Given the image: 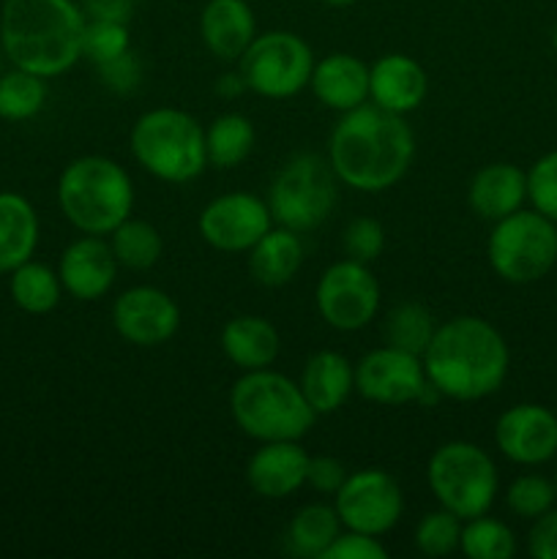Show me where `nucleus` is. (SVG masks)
<instances>
[{
	"label": "nucleus",
	"mask_w": 557,
	"mask_h": 559,
	"mask_svg": "<svg viewBox=\"0 0 557 559\" xmlns=\"http://www.w3.org/2000/svg\"><path fill=\"white\" fill-rule=\"evenodd\" d=\"M415 158V134L404 115L377 104L342 112L328 140V164L347 189L380 194L410 173Z\"/></svg>",
	"instance_id": "obj_1"
},
{
	"label": "nucleus",
	"mask_w": 557,
	"mask_h": 559,
	"mask_svg": "<svg viewBox=\"0 0 557 559\" xmlns=\"http://www.w3.org/2000/svg\"><path fill=\"white\" fill-rule=\"evenodd\" d=\"M420 360L426 380L442 399L481 402L502 388L511 353L491 322L464 314L437 325Z\"/></svg>",
	"instance_id": "obj_2"
},
{
	"label": "nucleus",
	"mask_w": 557,
	"mask_h": 559,
	"mask_svg": "<svg viewBox=\"0 0 557 559\" xmlns=\"http://www.w3.org/2000/svg\"><path fill=\"white\" fill-rule=\"evenodd\" d=\"M85 11L76 0H3L0 49L16 69L52 80L82 58Z\"/></svg>",
	"instance_id": "obj_3"
},
{
	"label": "nucleus",
	"mask_w": 557,
	"mask_h": 559,
	"mask_svg": "<svg viewBox=\"0 0 557 559\" xmlns=\"http://www.w3.org/2000/svg\"><path fill=\"white\" fill-rule=\"evenodd\" d=\"M58 202L71 227L107 238L134 211V183L115 158L80 156L60 173Z\"/></svg>",
	"instance_id": "obj_4"
},
{
	"label": "nucleus",
	"mask_w": 557,
	"mask_h": 559,
	"mask_svg": "<svg viewBox=\"0 0 557 559\" xmlns=\"http://www.w3.org/2000/svg\"><path fill=\"white\" fill-rule=\"evenodd\" d=\"M229 413L246 437L257 442L304 440L317 413L287 374L268 369L246 371L229 391Z\"/></svg>",
	"instance_id": "obj_5"
},
{
	"label": "nucleus",
	"mask_w": 557,
	"mask_h": 559,
	"mask_svg": "<svg viewBox=\"0 0 557 559\" xmlns=\"http://www.w3.org/2000/svg\"><path fill=\"white\" fill-rule=\"evenodd\" d=\"M131 156L164 183H189L208 167L205 129L175 107H156L134 120L129 134Z\"/></svg>",
	"instance_id": "obj_6"
},
{
	"label": "nucleus",
	"mask_w": 557,
	"mask_h": 559,
	"mask_svg": "<svg viewBox=\"0 0 557 559\" xmlns=\"http://www.w3.org/2000/svg\"><path fill=\"white\" fill-rule=\"evenodd\" d=\"M426 480L440 508L462 522L489 513L500 489L495 459L467 440H453L437 448L426 467Z\"/></svg>",
	"instance_id": "obj_7"
},
{
	"label": "nucleus",
	"mask_w": 557,
	"mask_h": 559,
	"mask_svg": "<svg viewBox=\"0 0 557 559\" xmlns=\"http://www.w3.org/2000/svg\"><path fill=\"white\" fill-rule=\"evenodd\" d=\"M339 178L328 158L317 153H298L289 158L268 189V207L273 224L293 233H311L328 222L336 207Z\"/></svg>",
	"instance_id": "obj_8"
},
{
	"label": "nucleus",
	"mask_w": 557,
	"mask_h": 559,
	"mask_svg": "<svg viewBox=\"0 0 557 559\" xmlns=\"http://www.w3.org/2000/svg\"><path fill=\"white\" fill-rule=\"evenodd\" d=\"M486 260L502 282H538L557 265V224L544 213L519 207L495 222L486 240Z\"/></svg>",
	"instance_id": "obj_9"
},
{
	"label": "nucleus",
	"mask_w": 557,
	"mask_h": 559,
	"mask_svg": "<svg viewBox=\"0 0 557 559\" xmlns=\"http://www.w3.org/2000/svg\"><path fill=\"white\" fill-rule=\"evenodd\" d=\"M315 63L311 47L298 33L268 31L257 33L244 58L238 60V69L249 91L262 98L282 102V98H293L304 87H309Z\"/></svg>",
	"instance_id": "obj_10"
},
{
	"label": "nucleus",
	"mask_w": 557,
	"mask_h": 559,
	"mask_svg": "<svg viewBox=\"0 0 557 559\" xmlns=\"http://www.w3.org/2000/svg\"><path fill=\"white\" fill-rule=\"evenodd\" d=\"M380 282L366 262L339 260L320 276L315 304L322 322L333 331H364L380 311Z\"/></svg>",
	"instance_id": "obj_11"
},
{
	"label": "nucleus",
	"mask_w": 557,
	"mask_h": 559,
	"mask_svg": "<svg viewBox=\"0 0 557 559\" xmlns=\"http://www.w3.org/2000/svg\"><path fill=\"white\" fill-rule=\"evenodd\" d=\"M333 508L344 530L366 535H388L404 513V495L386 469H358L344 478L333 495Z\"/></svg>",
	"instance_id": "obj_12"
},
{
	"label": "nucleus",
	"mask_w": 557,
	"mask_h": 559,
	"mask_svg": "<svg viewBox=\"0 0 557 559\" xmlns=\"http://www.w3.org/2000/svg\"><path fill=\"white\" fill-rule=\"evenodd\" d=\"M426 385L429 380H426L420 355L391 347V344L369 349L355 366V393L382 407L418 404Z\"/></svg>",
	"instance_id": "obj_13"
},
{
	"label": "nucleus",
	"mask_w": 557,
	"mask_h": 559,
	"mask_svg": "<svg viewBox=\"0 0 557 559\" xmlns=\"http://www.w3.org/2000/svg\"><path fill=\"white\" fill-rule=\"evenodd\" d=\"M202 240L222 254H249L251 246L273 227L271 207L249 191H229L208 202L200 213Z\"/></svg>",
	"instance_id": "obj_14"
},
{
	"label": "nucleus",
	"mask_w": 557,
	"mask_h": 559,
	"mask_svg": "<svg viewBox=\"0 0 557 559\" xmlns=\"http://www.w3.org/2000/svg\"><path fill=\"white\" fill-rule=\"evenodd\" d=\"M112 325L134 347H162L178 333L180 309L164 289L140 284L115 298Z\"/></svg>",
	"instance_id": "obj_15"
},
{
	"label": "nucleus",
	"mask_w": 557,
	"mask_h": 559,
	"mask_svg": "<svg viewBox=\"0 0 557 559\" xmlns=\"http://www.w3.org/2000/svg\"><path fill=\"white\" fill-rule=\"evenodd\" d=\"M495 442L502 456L538 467L557 456V415L541 404H513L497 418Z\"/></svg>",
	"instance_id": "obj_16"
},
{
	"label": "nucleus",
	"mask_w": 557,
	"mask_h": 559,
	"mask_svg": "<svg viewBox=\"0 0 557 559\" xmlns=\"http://www.w3.org/2000/svg\"><path fill=\"white\" fill-rule=\"evenodd\" d=\"M118 267L112 246L102 235H82L74 243L66 246V251L60 254L58 276L63 284V293L91 304V300L104 298L112 289Z\"/></svg>",
	"instance_id": "obj_17"
},
{
	"label": "nucleus",
	"mask_w": 557,
	"mask_h": 559,
	"mask_svg": "<svg viewBox=\"0 0 557 559\" xmlns=\"http://www.w3.org/2000/svg\"><path fill=\"white\" fill-rule=\"evenodd\" d=\"M306 467L309 453L304 451L300 440L262 442L260 451L251 453L246 464V484L265 500H284L306 486Z\"/></svg>",
	"instance_id": "obj_18"
},
{
	"label": "nucleus",
	"mask_w": 557,
	"mask_h": 559,
	"mask_svg": "<svg viewBox=\"0 0 557 559\" xmlns=\"http://www.w3.org/2000/svg\"><path fill=\"white\" fill-rule=\"evenodd\" d=\"M429 93V76L424 66L402 52L377 58L369 66V102L388 112L407 115L424 104Z\"/></svg>",
	"instance_id": "obj_19"
},
{
	"label": "nucleus",
	"mask_w": 557,
	"mask_h": 559,
	"mask_svg": "<svg viewBox=\"0 0 557 559\" xmlns=\"http://www.w3.org/2000/svg\"><path fill=\"white\" fill-rule=\"evenodd\" d=\"M202 44L213 58L238 63L257 36V16L246 0H208L200 14Z\"/></svg>",
	"instance_id": "obj_20"
},
{
	"label": "nucleus",
	"mask_w": 557,
	"mask_h": 559,
	"mask_svg": "<svg viewBox=\"0 0 557 559\" xmlns=\"http://www.w3.org/2000/svg\"><path fill=\"white\" fill-rule=\"evenodd\" d=\"M309 87L328 109L349 112L369 102V66L349 52H333L315 63Z\"/></svg>",
	"instance_id": "obj_21"
},
{
	"label": "nucleus",
	"mask_w": 557,
	"mask_h": 559,
	"mask_svg": "<svg viewBox=\"0 0 557 559\" xmlns=\"http://www.w3.org/2000/svg\"><path fill=\"white\" fill-rule=\"evenodd\" d=\"M528 200V173L508 162H495L473 175L467 189V205L486 222L511 216Z\"/></svg>",
	"instance_id": "obj_22"
},
{
	"label": "nucleus",
	"mask_w": 557,
	"mask_h": 559,
	"mask_svg": "<svg viewBox=\"0 0 557 559\" xmlns=\"http://www.w3.org/2000/svg\"><path fill=\"white\" fill-rule=\"evenodd\" d=\"M298 385L317 415H331L353 396L355 366L336 349H320L306 360Z\"/></svg>",
	"instance_id": "obj_23"
},
{
	"label": "nucleus",
	"mask_w": 557,
	"mask_h": 559,
	"mask_svg": "<svg viewBox=\"0 0 557 559\" xmlns=\"http://www.w3.org/2000/svg\"><path fill=\"white\" fill-rule=\"evenodd\" d=\"M282 349L276 325L265 317L240 314L222 328V353L233 366L244 371H257L273 366Z\"/></svg>",
	"instance_id": "obj_24"
},
{
	"label": "nucleus",
	"mask_w": 557,
	"mask_h": 559,
	"mask_svg": "<svg viewBox=\"0 0 557 559\" xmlns=\"http://www.w3.org/2000/svg\"><path fill=\"white\" fill-rule=\"evenodd\" d=\"M42 235L36 207L16 191H0V273L33 260Z\"/></svg>",
	"instance_id": "obj_25"
},
{
	"label": "nucleus",
	"mask_w": 557,
	"mask_h": 559,
	"mask_svg": "<svg viewBox=\"0 0 557 559\" xmlns=\"http://www.w3.org/2000/svg\"><path fill=\"white\" fill-rule=\"evenodd\" d=\"M304 265L300 235L287 227H271L249 249V271L262 287H284Z\"/></svg>",
	"instance_id": "obj_26"
},
{
	"label": "nucleus",
	"mask_w": 557,
	"mask_h": 559,
	"mask_svg": "<svg viewBox=\"0 0 557 559\" xmlns=\"http://www.w3.org/2000/svg\"><path fill=\"white\" fill-rule=\"evenodd\" d=\"M257 129L246 115L224 112L205 129L208 167L233 169L251 156Z\"/></svg>",
	"instance_id": "obj_27"
},
{
	"label": "nucleus",
	"mask_w": 557,
	"mask_h": 559,
	"mask_svg": "<svg viewBox=\"0 0 557 559\" xmlns=\"http://www.w3.org/2000/svg\"><path fill=\"white\" fill-rule=\"evenodd\" d=\"M9 293L16 309L42 317L58 309L63 284H60L58 271H52L44 262L27 260L9 273Z\"/></svg>",
	"instance_id": "obj_28"
},
{
	"label": "nucleus",
	"mask_w": 557,
	"mask_h": 559,
	"mask_svg": "<svg viewBox=\"0 0 557 559\" xmlns=\"http://www.w3.org/2000/svg\"><path fill=\"white\" fill-rule=\"evenodd\" d=\"M339 533H342V522H339L336 508L311 502V506H304L289 519L287 546L298 557L322 559Z\"/></svg>",
	"instance_id": "obj_29"
},
{
	"label": "nucleus",
	"mask_w": 557,
	"mask_h": 559,
	"mask_svg": "<svg viewBox=\"0 0 557 559\" xmlns=\"http://www.w3.org/2000/svg\"><path fill=\"white\" fill-rule=\"evenodd\" d=\"M109 246L118 265L129 271H151L164 251L162 233L153 224L131 216L109 233Z\"/></svg>",
	"instance_id": "obj_30"
},
{
	"label": "nucleus",
	"mask_w": 557,
	"mask_h": 559,
	"mask_svg": "<svg viewBox=\"0 0 557 559\" xmlns=\"http://www.w3.org/2000/svg\"><path fill=\"white\" fill-rule=\"evenodd\" d=\"M47 104V80L33 71L16 69L0 74V120L25 123L36 118Z\"/></svg>",
	"instance_id": "obj_31"
},
{
	"label": "nucleus",
	"mask_w": 557,
	"mask_h": 559,
	"mask_svg": "<svg viewBox=\"0 0 557 559\" xmlns=\"http://www.w3.org/2000/svg\"><path fill=\"white\" fill-rule=\"evenodd\" d=\"M435 331L437 325L431 311L426 309L424 304H415V300L393 306L386 317V325H382L386 344H391V347H399V349H407V353H415V355L426 353Z\"/></svg>",
	"instance_id": "obj_32"
},
{
	"label": "nucleus",
	"mask_w": 557,
	"mask_h": 559,
	"mask_svg": "<svg viewBox=\"0 0 557 559\" xmlns=\"http://www.w3.org/2000/svg\"><path fill=\"white\" fill-rule=\"evenodd\" d=\"M459 551L470 559H511L517 555V535L506 522L484 513L462 522Z\"/></svg>",
	"instance_id": "obj_33"
},
{
	"label": "nucleus",
	"mask_w": 557,
	"mask_h": 559,
	"mask_svg": "<svg viewBox=\"0 0 557 559\" xmlns=\"http://www.w3.org/2000/svg\"><path fill=\"white\" fill-rule=\"evenodd\" d=\"M459 540H462V519L446 508L426 513L415 527V549L424 557L453 555L459 551Z\"/></svg>",
	"instance_id": "obj_34"
},
{
	"label": "nucleus",
	"mask_w": 557,
	"mask_h": 559,
	"mask_svg": "<svg viewBox=\"0 0 557 559\" xmlns=\"http://www.w3.org/2000/svg\"><path fill=\"white\" fill-rule=\"evenodd\" d=\"M557 491L555 480L544 478V475H519L517 480H511L506 491V506L513 516L519 519H538L541 513H546L549 508H555Z\"/></svg>",
	"instance_id": "obj_35"
},
{
	"label": "nucleus",
	"mask_w": 557,
	"mask_h": 559,
	"mask_svg": "<svg viewBox=\"0 0 557 559\" xmlns=\"http://www.w3.org/2000/svg\"><path fill=\"white\" fill-rule=\"evenodd\" d=\"M129 22L112 20H87L85 33H82V58L91 60L93 66L107 63L118 55L129 52Z\"/></svg>",
	"instance_id": "obj_36"
},
{
	"label": "nucleus",
	"mask_w": 557,
	"mask_h": 559,
	"mask_svg": "<svg viewBox=\"0 0 557 559\" xmlns=\"http://www.w3.org/2000/svg\"><path fill=\"white\" fill-rule=\"evenodd\" d=\"M528 200L533 211L557 224V147L544 153L528 173Z\"/></svg>",
	"instance_id": "obj_37"
},
{
	"label": "nucleus",
	"mask_w": 557,
	"mask_h": 559,
	"mask_svg": "<svg viewBox=\"0 0 557 559\" xmlns=\"http://www.w3.org/2000/svg\"><path fill=\"white\" fill-rule=\"evenodd\" d=\"M342 243L349 260H358L369 265L386 249V229H382V224L377 218L358 216L347 224Z\"/></svg>",
	"instance_id": "obj_38"
},
{
	"label": "nucleus",
	"mask_w": 557,
	"mask_h": 559,
	"mask_svg": "<svg viewBox=\"0 0 557 559\" xmlns=\"http://www.w3.org/2000/svg\"><path fill=\"white\" fill-rule=\"evenodd\" d=\"M98 80H102L104 87H109L118 96H131V93L140 87L142 82V63L134 52H123L118 58L107 60V63H98Z\"/></svg>",
	"instance_id": "obj_39"
},
{
	"label": "nucleus",
	"mask_w": 557,
	"mask_h": 559,
	"mask_svg": "<svg viewBox=\"0 0 557 559\" xmlns=\"http://www.w3.org/2000/svg\"><path fill=\"white\" fill-rule=\"evenodd\" d=\"M388 549L380 544L377 535L355 533V530H344L333 538L322 559H386Z\"/></svg>",
	"instance_id": "obj_40"
},
{
	"label": "nucleus",
	"mask_w": 557,
	"mask_h": 559,
	"mask_svg": "<svg viewBox=\"0 0 557 559\" xmlns=\"http://www.w3.org/2000/svg\"><path fill=\"white\" fill-rule=\"evenodd\" d=\"M347 469L339 459L333 456H309V467H306V484L320 495H336L339 486L347 478Z\"/></svg>",
	"instance_id": "obj_41"
},
{
	"label": "nucleus",
	"mask_w": 557,
	"mask_h": 559,
	"mask_svg": "<svg viewBox=\"0 0 557 559\" xmlns=\"http://www.w3.org/2000/svg\"><path fill=\"white\" fill-rule=\"evenodd\" d=\"M528 551L535 559H557V508L533 519L528 533Z\"/></svg>",
	"instance_id": "obj_42"
},
{
	"label": "nucleus",
	"mask_w": 557,
	"mask_h": 559,
	"mask_svg": "<svg viewBox=\"0 0 557 559\" xmlns=\"http://www.w3.org/2000/svg\"><path fill=\"white\" fill-rule=\"evenodd\" d=\"M137 0H82V11L87 20L129 22L134 14Z\"/></svg>",
	"instance_id": "obj_43"
},
{
	"label": "nucleus",
	"mask_w": 557,
	"mask_h": 559,
	"mask_svg": "<svg viewBox=\"0 0 557 559\" xmlns=\"http://www.w3.org/2000/svg\"><path fill=\"white\" fill-rule=\"evenodd\" d=\"M246 91H249V85H246L240 69L238 71H227V74H222L216 80V93H218V96H224V98H235V96H240V93H246Z\"/></svg>",
	"instance_id": "obj_44"
},
{
	"label": "nucleus",
	"mask_w": 557,
	"mask_h": 559,
	"mask_svg": "<svg viewBox=\"0 0 557 559\" xmlns=\"http://www.w3.org/2000/svg\"><path fill=\"white\" fill-rule=\"evenodd\" d=\"M320 3L333 5V9H344V5H353V3H358V0H320Z\"/></svg>",
	"instance_id": "obj_45"
},
{
	"label": "nucleus",
	"mask_w": 557,
	"mask_h": 559,
	"mask_svg": "<svg viewBox=\"0 0 557 559\" xmlns=\"http://www.w3.org/2000/svg\"><path fill=\"white\" fill-rule=\"evenodd\" d=\"M552 44H555V52H557V27H555V33H552Z\"/></svg>",
	"instance_id": "obj_46"
},
{
	"label": "nucleus",
	"mask_w": 557,
	"mask_h": 559,
	"mask_svg": "<svg viewBox=\"0 0 557 559\" xmlns=\"http://www.w3.org/2000/svg\"><path fill=\"white\" fill-rule=\"evenodd\" d=\"M555 491H557V473H555Z\"/></svg>",
	"instance_id": "obj_47"
}]
</instances>
